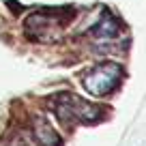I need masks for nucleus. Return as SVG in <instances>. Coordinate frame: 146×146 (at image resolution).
<instances>
[{"instance_id":"423d86ee","label":"nucleus","mask_w":146,"mask_h":146,"mask_svg":"<svg viewBox=\"0 0 146 146\" xmlns=\"http://www.w3.org/2000/svg\"><path fill=\"white\" fill-rule=\"evenodd\" d=\"M7 146H30V142H28L24 135H15L13 140H9V144H7Z\"/></svg>"},{"instance_id":"7ed1b4c3","label":"nucleus","mask_w":146,"mask_h":146,"mask_svg":"<svg viewBox=\"0 0 146 146\" xmlns=\"http://www.w3.org/2000/svg\"><path fill=\"white\" fill-rule=\"evenodd\" d=\"M60 22L62 19L58 15L52 13H32L30 17L26 19V35L35 41H50L54 39L52 32L60 28Z\"/></svg>"},{"instance_id":"39448f33","label":"nucleus","mask_w":146,"mask_h":146,"mask_svg":"<svg viewBox=\"0 0 146 146\" xmlns=\"http://www.w3.org/2000/svg\"><path fill=\"white\" fill-rule=\"evenodd\" d=\"M35 137L41 142V144H47V146L58 144V135H56L54 127H52L45 118H41V116L35 118Z\"/></svg>"},{"instance_id":"f257e3e1","label":"nucleus","mask_w":146,"mask_h":146,"mask_svg":"<svg viewBox=\"0 0 146 146\" xmlns=\"http://www.w3.org/2000/svg\"><path fill=\"white\" fill-rule=\"evenodd\" d=\"M54 110L58 118L62 123H71V120H82V123H92V120L99 118V108L88 101H84L82 97L71 95V92H64L58 95V99L54 101Z\"/></svg>"},{"instance_id":"f03ea898","label":"nucleus","mask_w":146,"mask_h":146,"mask_svg":"<svg viewBox=\"0 0 146 146\" xmlns=\"http://www.w3.org/2000/svg\"><path fill=\"white\" fill-rule=\"evenodd\" d=\"M120 78H123V67L118 62H103V64H97L95 69H90L82 78V84L90 95L103 97L114 90L116 84L120 82Z\"/></svg>"},{"instance_id":"20e7f679","label":"nucleus","mask_w":146,"mask_h":146,"mask_svg":"<svg viewBox=\"0 0 146 146\" xmlns=\"http://www.w3.org/2000/svg\"><path fill=\"white\" fill-rule=\"evenodd\" d=\"M118 35H120V24L110 11H105V13L101 15V19L90 28V36L95 41H101V43L114 41Z\"/></svg>"}]
</instances>
